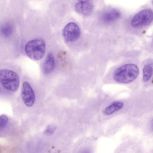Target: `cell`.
Instances as JSON below:
<instances>
[{
	"label": "cell",
	"instance_id": "1",
	"mask_svg": "<svg viewBox=\"0 0 153 153\" xmlns=\"http://www.w3.org/2000/svg\"><path fill=\"white\" fill-rule=\"evenodd\" d=\"M139 74V70L137 65L134 64H127L116 70L113 75V79L118 82L127 84L134 81Z\"/></svg>",
	"mask_w": 153,
	"mask_h": 153
},
{
	"label": "cell",
	"instance_id": "2",
	"mask_svg": "<svg viewBox=\"0 0 153 153\" xmlns=\"http://www.w3.org/2000/svg\"><path fill=\"white\" fill-rule=\"evenodd\" d=\"M45 49V42L41 38L30 40L26 44L25 47V51L27 55L35 60H39L42 58Z\"/></svg>",
	"mask_w": 153,
	"mask_h": 153
},
{
	"label": "cell",
	"instance_id": "3",
	"mask_svg": "<svg viewBox=\"0 0 153 153\" xmlns=\"http://www.w3.org/2000/svg\"><path fill=\"white\" fill-rule=\"evenodd\" d=\"M0 82L6 90L14 92L18 89L20 80L15 72L7 69H1L0 71Z\"/></svg>",
	"mask_w": 153,
	"mask_h": 153
},
{
	"label": "cell",
	"instance_id": "4",
	"mask_svg": "<svg viewBox=\"0 0 153 153\" xmlns=\"http://www.w3.org/2000/svg\"><path fill=\"white\" fill-rule=\"evenodd\" d=\"M153 21V11L145 9L137 13L132 18L131 24L133 27L138 28L148 25Z\"/></svg>",
	"mask_w": 153,
	"mask_h": 153
},
{
	"label": "cell",
	"instance_id": "5",
	"mask_svg": "<svg viewBox=\"0 0 153 153\" xmlns=\"http://www.w3.org/2000/svg\"><path fill=\"white\" fill-rule=\"evenodd\" d=\"M81 31L79 27L75 23L70 22L68 23L63 30L62 36L67 42H73L79 37Z\"/></svg>",
	"mask_w": 153,
	"mask_h": 153
},
{
	"label": "cell",
	"instance_id": "6",
	"mask_svg": "<svg viewBox=\"0 0 153 153\" xmlns=\"http://www.w3.org/2000/svg\"><path fill=\"white\" fill-rule=\"evenodd\" d=\"M21 96L26 106L31 107L34 104L35 96L34 91L30 84L27 81L23 82L21 89Z\"/></svg>",
	"mask_w": 153,
	"mask_h": 153
},
{
	"label": "cell",
	"instance_id": "7",
	"mask_svg": "<svg viewBox=\"0 0 153 153\" xmlns=\"http://www.w3.org/2000/svg\"><path fill=\"white\" fill-rule=\"evenodd\" d=\"M74 7L76 11L79 14L88 16L92 13L94 5L90 1L80 0L75 3Z\"/></svg>",
	"mask_w": 153,
	"mask_h": 153
},
{
	"label": "cell",
	"instance_id": "8",
	"mask_svg": "<svg viewBox=\"0 0 153 153\" xmlns=\"http://www.w3.org/2000/svg\"><path fill=\"white\" fill-rule=\"evenodd\" d=\"M121 16L120 12L116 9H111L104 12L102 19L106 23H111L118 19Z\"/></svg>",
	"mask_w": 153,
	"mask_h": 153
},
{
	"label": "cell",
	"instance_id": "9",
	"mask_svg": "<svg viewBox=\"0 0 153 153\" xmlns=\"http://www.w3.org/2000/svg\"><path fill=\"white\" fill-rule=\"evenodd\" d=\"M55 65L53 55L52 53H49L43 64V70L44 73L47 74L52 72L55 68Z\"/></svg>",
	"mask_w": 153,
	"mask_h": 153
},
{
	"label": "cell",
	"instance_id": "10",
	"mask_svg": "<svg viewBox=\"0 0 153 153\" xmlns=\"http://www.w3.org/2000/svg\"><path fill=\"white\" fill-rule=\"evenodd\" d=\"M123 105V103L121 102H113L104 109L103 113L106 115H111L115 111L121 109Z\"/></svg>",
	"mask_w": 153,
	"mask_h": 153
},
{
	"label": "cell",
	"instance_id": "11",
	"mask_svg": "<svg viewBox=\"0 0 153 153\" xmlns=\"http://www.w3.org/2000/svg\"><path fill=\"white\" fill-rule=\"evenodd\" d=\"M153 74V68L150 64L145 65L143 69V80L145 82L148 81Z\"/></svg>",
	"mask_w": 153,
	"mask_h": 153
},
{
	"label": "cell",
	"instance_id": "12",
	"mask_svg": "<svg viewBox=\"0 0 153 153\" xmlns=\"http://www.w3.org/2000/svg\"><path fill=\"white\" fill-rule=\"evenodd\" d=\"M13 30V26L9 23H7L3 25L1 29V34L5 37L10 36L12 33Z\"/></svg>",
	"mask_w": 153,
	"mask_h": 153
},
{
	"label": "cell",
	"instance_id": "13",
	"mask_svg": "<svg viewBox=\"0 0 153 153\" xmlns=\"http://www.w3.org/2000/svg\"><path fill=\"white\" fill-rule=\"evenodd\" d=\"M8 121V118L6 115H1L0 117V130L1 131L6 126Z\"/></svg>",
	"mask_w": 153,
	"mask_h": 153
},
{
	"label": "cell",
	"instance_id": "14",
	"mask_svg": "<svg viewBox=\"0 0 153 153\" xmlns=\"http://www.w3.org/2000/svg\"><path fill=\"white\" fill-rule=\"evenodd\" d=\"M56 126L54 125H50L48 126L44 132V133L47 135L52 134L56 129Z\"/></svg>",
	"mask_w": 153,
	"mask_h": 153
},
{
	"label": "cell",
	"instance_id": "15",
	"mask_svg": "<svg viewBox=\"0 0 153 153\" xmlns=\"http://www.w3.org/2000/svg\"><path fill=\"white\" fill-rule=\"evenodd\" d=\"M151 127H152V129L153 130V120L152 121V122Z\"/></svg>",
	"mask_w": 153,
	"mask_h": 153
},
{
	"label": "cell",
	"instance_id": "16",
	"mask_svg": "<svg viewBox=\"0 0 153 153\" xmlns=\"http://www.w3.org/2000/svg\"><path fill=\"white\" fill-rule=\"evenodd\" d=\"M152 4H153V1H152Z\"/></svg>",
	"mask_w": 153,
	"mask_h": 153
}]
</instances>
